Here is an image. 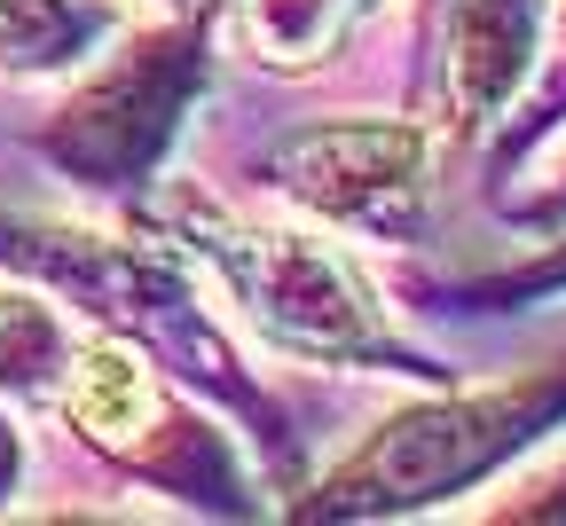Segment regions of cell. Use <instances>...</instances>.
<instances>
[{
  "label": "cell",
  "mask_w": 566,
  "mask_h": 526,
  "mask_svg": "<svg viewBox=\"0 0 566 526\" xmlns=\"http://www.w3.org/2000/svg\"><path fill=\"white\" fill-rule=\"evenodd\" d=\"M543 24H551V0H441L401 40V103L433 118L457 181L472 166V149L527 95Z\"/></svg>",
  "instance_id": "7"
},
{
  "label": "cell",
  "mask_w": 566,
  "mask_h": 526,
  "mask_svg": "<svg viewBox=\"0 0 566 526\" xmlns=\"http://www.w3.org/2000/svg\"><path fill=\"white\" fill-rule=\"evenodd\" d=\"M472 518L488 526H566V424L512 464V480L495 487V503H480Z\"/></svg>",
  "instance_id": "13"
},
{
  "label": "cell",
  "mask_w": 566,
  "mask_h": 526,
  "mask_svg": "<svg viewBox=\"0 0 566 526\" xmlns=\"http://www.w3.org/2000/svg\"><path fill=\"white\" fill-rule=\"evenodd\" d=\"M386 9L394 0H205V24L229 71L268 87H307L370 32H386Z\"/></svg>",
  "instance_id": "8"
},
{
  "label": "cell",
  "mask_w": 566,
  "mask_h": 526,
  "mask_svg": "<svg viewBox=\"0 0 566 526\" xmlns=\"http://www.w3.org/2000/svg\"><path fill=\"white\" fill-rule=\"evenodd\" d=\"M566 134V0H551V24H543V55H535V80L527 95L504 111V126H495L480 149H472V166H464V197H495L504 181H520L535 158H543V141Z\"/></svg>",
  "instance_id": "11"
},
{
  "label": "cell",
  "mask_w": 566,
  "mask_h": 526,
  "mask_svg": "<svg viewBox=\"0 0 566 526\" xmlns=\"http://www.w3.org/2000/svg\"><path fill=\"white\" fill-rule=\"evenodd\" d=\"M566 424V338L527 354L520 369H472L449 386H409L363 432H346L331 456L275 503L300 526H354V518H433L504 480L520 456Z\"/></svg>",
  "instance_id": "4"
},
{
  "label": "cell",
  "mask_w": 566,
  "mask_h": 526,
  "mask_svg": "<svg viewBox=\"0 0 566 526\" xmlns=\"http://www.w3.org/2000/svg\"><path fill=\"white\" fill-rule=\"evenodd\" d=\"M386 291L409 323H504L535 315L551 298H566V229L535 236L520 260H488V267H441V260H394Z\"/></svg>",
  "instance_id": "9"
},
{
  "label": "cell",
  "mask_w": 566,
  "mask_h": 526,
  "mask_svg": "<svg viewBox=\"0 0 566 526\" xmlns=\"http://www.w3.org/2000/svg\"><path fill=\"white\" fill-rule=\"evenodd\" d=\"M221 55H212L205 0L197 9H158L126 24L95 63H80L40 111L9 118L0 141L32 158L48 181H63L95 212H134L174 166V149L189 141Z\"/></svg>",
  "instance_id": "5"
},
{
  "label": "cell",
  "mask_w": 566,
  "mask_h": 526,
  "mask_svg": "<svg viewBox=\"0 0 566 526\" xmlns=\"http://www.w3.org/2000/svg\"><path fill=\"white\" fill-rule=\"evenodd\" d=\"M0 275H24L55 291L80 323L118 330L150 354L174 386H189L205 409H221L260 456V480L292 495L315 472V448L331 456V417L300 409L292 378H260V354L237 338V323L212 307L205 275L150 229L142 212H32L0 204Z\"/></svg>",
  "instance_id": "1"
},
{
  "label": "cell",
  "mask_w": 566,
  "mask_h": 526,
  "mask_svg": "<svg viewBox=\"0 0 566 526\" xmlns=\"http://www.w3.org/2000/svg\"><path fill=\"white\" fill-rule=\"evenodd\" d=\"M189 173L229 197H260L300 220H323L346 244L441 260L449 252V149L424 111L370 103H292V111H212L189 126Z\"/></svg>",
  "instance_id": "3"
},
{
  "label": "cell",
  "mask_w": 566,
  "mask_h": 526,
  "mask_svg": "<svg viewBox=\"0 0 566 526\" xmlns=\"http://www.w3.org/2000/svg\"><path fill=\"white\" fill-rule=\"evenodd\" d=\"M433 9H441V0H409V17H401V40H409V32H417L424 17H433Z\"/></svg>",
  "instance_id": "15"
},
{
  "label": "cell",
  "mask_w": 566,
  "mask_h": 526,
  "mask_svg": "<svg viewBox=\"0 0 566 526\" xmlns=\"http://www.w3.org/2000/svg\"><path fill=\"white\" fill-rule=\"evenodd\" d=\"M150 9H197V0H150Z\"/></svg>",
  "instance_id": "16"
},
{
  "label": "cell",
  "mask_w": 566,
  "mask_h": 526,
  "mask_svg": "<svg viewBox=\"0 0 566 526\" xmlns=\"http://www.w3.org/2000/svg\"><path fill=\"white\" fill-rule=\"evenodd\" d=\"M134 212L205 275V291L221 298V315L252 354H275L307 378H386V386L472 378V361L424 338L394 307L386 275H370L363 252L323 220L229 197L205 173H166Z\"/></svg>",
  "instance_id": "2"
},
{
  "label": "cell",
  "mask_w": 566,
  "mask_h": 526,
  "mask_svg": "<svg viewBox=\"0 0 566 526\" xmlns=\"http://www.w3.org/2000/svg\"><path fill=\"white\" fill-rule=\"evenodd\" d=\"M150 0H0V87H48L95 63Z\"/></svg>",
  "instance_id": "10"
},
{
  "label": "cell",
  "mask_w": 566,
  "mask_h": 526,
  "mask_svg": "<svg viewBox=\"0 0 566 526\" xmlns=\"http://www.w3.org/2000/svg\"><path fill=\"white\" fill-rule=\"evenodd\" d=\"M472 212L488 220L495 236H527V244L551 236V229H566V134H551L543 158H535L520 181H504L495 197H480Z\"/></svg>",
  "instance_id": "12"
},
{
  "label": "cell",
  "mask_w": 566,
  "mask_h": 526,
  "mask_svg": "<svg viewBox=\"0 0 566 526\" xmlns=\"http://www.w3.org/2000/svg\"><path fill=\"white\" fill-rule=\"evenodd\" d=\"M32 487V432L24 417L0 401V511H17V495Z\"/></svg>",
  "instance_id": "14"
},
{
  "label": "cell",
  "mask_w": 566,
  "mask_h": 526,
  "mask_svg": "<svg viewBox=\"0 0 566 526\" xmlns=\"http://www.w3.org/2000/svg\"><path fill=\"white\" fill-rule=\"evenodd\" d=\"M111 487L166 495L174 511L197 518H275L260 464L244 456V432L221 424L189 386H174L166 369L118 330H80L71 369L55 378L40 409Z\"/></svg>",
  "instance_id": "6"
}]
</instances>
